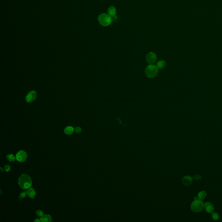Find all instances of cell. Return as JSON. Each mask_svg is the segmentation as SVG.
<instances>
[{"label": "cell", "mask_w": 222, "mask_h": 222, "mask_svg": "<svg viewBox=\"0 0 222 222\" xmlns=\"http://www.w3.org/2000/svg\"><path fill=\"white\" fill-rule=\"evenodd\" d=\"M18 182L20 187L23 189H28L32 185L31 179L26 174L21 175L18 179Z\"/></svg>", "instance_id": "1"}, {"label": "cell", "mask_w": 222, "mask_h": 222, "mask_svg": "<svg viewBox=\"0 0 222 222\" xmlns=\"http://www.w3.org/2000/svg\"><path fill=\"white\" fill-rule=\"evenodd\" d=\"M194 200L191 204L190 208L191 210L194 213H199L204 208V203L201 200L198 199L197 197H194Z\"/></svg>", "instance_id": "2"}, {"label": "cell", "mask_w": 222, "mask_h": 222, "mask_svg": "<svg viewBox=\"0 0 222 222\" xmlns=\"http://www.w3.org/2000/svg\"><path fill=\"white\" fill-rule=\"evenodd\" d=\"M146 75L150 78H153L158 73V68L153 65H149L146 68L145 70Z\"/></svg>", "instance_id": "3"}, {"label": "cell", "mask_w": 222, "mask_h": 222, "mask_svg": "<svg viewBox=\"0 0 222 222\" xmlns=\"http://www.w3.org/2000/svg\"><path fill=\"white\" fill-rule=\"evenodd\" d=\"M98 21L100 25L105 27L110 24L111 22V18L108 14H102L99 17Z\"/></svg>", "instance_id": "4"}, {"label": "cell", "mask_w": 222, "mask_h": 222, "mask_svg": "<svg viewBox=\"0 0 222 222\" xmlns=\"http://www.w3.org/2000/svg\"><path fill=\"white\" fill-rule=\"evenodd\" d=\"M27 158V153L23 150L18 152L16 154V160L20 162H23L26 161Z\"/></svg>", "instance_id": "5"}, {"label": "cell", "mask_w": 222, "mask_h": 222, "mask_svg": "<svg viewBox=\"0 0 222 222\" xmlns=\"http://www.w3.org/2000/svg\"><path fill=\"white\" fill-rule=\"evenodd\" d=\"M146 60L148 64H152L156 61V55L153 52H150L146 56Z\"/></svg>", "instance_id": "6"}, {"label": "cell", "mask_w": 222, "mask_h": 222, "mask_svg": "<svg viewBox=\"0 0 222 222\" xmlns=\"http://www.w3.org/2000/svg\"><path fill=\"white\" fill-rule=\"evenodd\" d=\"M36 97V93L35 91H32L30 92L29 93L27 94V96L26 97V102L28 103H30L34 101Z\"/></svg>", "instance_id": "7"}, {"label": "cell", "mask_w": 222, "mask_h": 222, "mask_svg": "<svg viewBox=\"0 0 222 222\" xmlns=\"http://www.w3.org/2000/svg\"><path fill=\"white\" fill-rule=\"evenodd\" d=\"M193 178L190 176H186L183 178L182 182L184 186H188L191 185L193 183Z\"/></svg>", "instance_id": "8"}, {"label": "cell", "mask_w": 222, "mask_h": 222, "mask_svg": "<svg viewBox=\"0 0 222 222\" xmlns=\"http://www.w3.org/2000/svg\"><path fill=\"white\" fill-rule=\"evenodd\" d=\"M204 208L207 213H211L214 210L213 204L210 202H206L204 204Z\"/></svg>", "instance_id": "9"}, {"label": "cell", "mask_w": 222, "mask_h": 222, "mask_svg": "<svg viewBox=\"0 0 222 222\" xmlns=\"http://www.w3.org/2000/svg\"><path fill=\"white\" fill-rule=\"evenodd\" d=\"M27 195L31 199H34L36 196V191L34 188L29 187L27 191Z\"/></svg>", "instance_id": "10"}, {"label": "cell", "mask_w": 222, "mask_h": 222, "mask_svg": "<svg viewBox=\"0 0 222 222\" xmlns=\"http://www.w3.org/2000/svg\"><path fill=\"white\" fill-rule=\"evenodd\" d=\"M108 14L109 16L111 18H113L115 17L116 14V10L115 7L114 6L109 7L108 10Z\"/></svg>", "instance_id": "11"}, {"label": "cell", "mask_w": 222, "mask_h": 222, "mask_svg": "<svg viewBox=\"0 0 222 222\" xmlns=\"http://www.w3.org/2000/svg\"><path fill=\"white\" fill-rule=\"evenodd\" d=\"M41 220L42 222H51L52 221V218L50 215L45 214L41 216Z\"/></svg>", "instance_id": "12"}, {"label": "cell", "mask_w": 222, "mask_h": 222, "mask_svg": "<svg viewBox=\"0 0 222 222\" xmlns=\"http://www.w3.org/2000/svg\"><path fill=\"white\" fill-rule=\"evenodd\" d=\"M74 131V129L72 126H68V127H66L64 129L65 133L67 135L72 134Z\"/></svg>", "instance_id": "13"}, {"label": "cell", "mask_w": 222, "mask_h": 222, "mask_svg": "<svg viewBox=\"0 0 222 222\" xmlns=\"http://www.w3.org/2000/svg\"><path fill=\"white\" fill-rule=\"evenodd\" d=\"M207 197V193L205 191H202L198 193L197 198L198 199L202 200L204 199Z\"/></svg>", "instance_id": "14"}, {"label": "cell", "mask_w": 222, "mask_h": 222, "mask_svg": "<svg viewBox=\"0 0 222 222\" xmlns=\"http://www.w3.org/2000/svg\"><path fill=\"white\" fill-rule=\"evenodd\" d=\"M166 65V63L165 61L163 60H160L158 62L157 64V67L159 69H163L165 67Z\"/></svg>", "instance_id": "15"}, {"label": "cell", "mask_w": 222, "mask_h": 222, "mask_svg": "<svg viewBox=\"0 0 222 222\" xmlns=\"http://www.w3.org/2000/svg\"><path fill=\"white\" fill-rule=\"evenodd\" d=\"M6 158L8 161L10 162H14L16 159V157L14 156L13 154H10L7 155Z\"/></svg>", "instance_id": "16"}, {"label": "cell", "mask_w": 222, "mask_h": 222, "mask_svg": "<svg viewBox=\"0 0 222 222\" xmlns=\"http://www.w3.org/2000/svg\"><path fill=\"white\" fill-rule=\"evenodd\" d=\"M211 216L213 219L214 220H217L220 218V216L219 214L216 212H213Z\"/></svg>", "instance_id": "17"}, {"label": "cell", "mask_w": 222, "mask_h": 222, "mask_svg": "<svg viewBox=\"0 0 222 222\" xmlns=\"http://www.w3.org/2000/svg\"><path fill=\"white\" fill-rule=\"evenodd\" d=\"M27 192H23V193H21L20 194V195H19V199L20 200H21L22 199H24L26 195H27Z\"/></svg>", "instance_id": "18"}, {"label": "cell", "mask_w": 222, "mask_h": 222, "mask_svg": "<svg viewBox=\"0 0 222 222\" xmlns=\"http://www.w3.org/2000/svg\"><path fill=\"white\" fill-rule=\"evenodd\" d=\"M74 131L76 133H80L82 132V129L79 127H76L74 129Z\"/></svg>", "instance_id": "19"}, {"label": "cell", "mask_w": 222, "mask_h": 222, "mask_svg": "<svg viewBox=\"0 0 222 222\" xmlns=\"http://www.w3.org/2000/svg\"><path fill=\"white\" fill-rule=\"evenodd\" d=\"M36 215L39 216H42L43 215V212L41 210H38L36 211Z\"/></svg>", "instance_id": "20"}, {"label": "cell", "mask_w": 222, "mask_h": 222, "mask_svg": "<svg viewBox=\"0 0 222 222\" xmlns=\"http://www.w3.org/2000/svg\"><path fill=\"white\" fill-rule=\"evenodd\" d=\"M193 178L196 181H198L201 179V176L199 175H195V176H194Z\"/></svg>", "instance_id": "21"}, {"label": "cell", "mask_w": 222, "mask_h": 222, "mask_svg": "<svg viewBox=\"0 0 222 222\" xmlns=\"http://www.w3.org/2000/svg\"><path fill=\"white\" fill-rule=\"evenodd\" d=\"M11 169V167L8 165H6L5 166V170L6 172H8Z\"/></svg>", "instance_id": "22"}, {"label": "cell", "mask_w": 222, "mask_h": 222, "mask_svg": "<svg viewBox=\"0 0 222 222\" xmlns=\"http://www.w3.org/2000/svg\"><path fill=\"white\" fill-rule=\"evenodd\" d=\"M41 221V220H40L38 219H36L35 220H34V222H40Z\"/></svg>", "instance_id": "23"}, {"label": "cell", "mask_w": 222, "mask_h": 222, "mask_svg": "<svg viewBox=\"0 0 222 222\" xmlns=\"http://www.w3.org/2000/svg\"><path fill=\"white\" fill-rule=\"evenodd\" d=\"M0 169H1V171H3V169L2 168H0Z\"/></svg>", "instance_id": "24"}]
</instances>
